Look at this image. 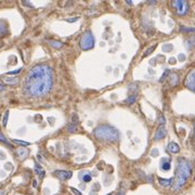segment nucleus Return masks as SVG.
<instances>
[{"mask_svg":"<svg viewBox=\"0 0 195 195\" xmlns=\"http://www.w3.org/2000/svg\"><path fill=\"white\" fill-rule=\"evenodd\" d=\"M135 95H130L129 99H128V100H126L125 102L129 104V103H133V102H135Z\"/></svg>","mask_w":195,"mask_h":195,"instance_id":"25","label":"nucleus"},{"mask_svg":"<svg viewBox=\"0 0 195 195\" xmlns=\"http://www.w3.org/2000/svg\"><path fill=\"white\" fill-rule=\"evenodd\" d=\"M180 30H181V32H195V28H193V27H191V28H187V27L181 26Z\"/></svg>","mask_w":195,"mask_h":195,"instance_id":"20","label":"nucleus"},{"mask_svg":"<svg viewBox=\"0 0 195 195\" xmlns=\"http://www.w3.org/2000/svg\"><path fill=\"white\" fill-rule=\"evenodd\" d=\"M3 81H5V84H9V85L17 84V79L16 78H9V77H5V78H3Z\"/></svg>","mask_w":195,"mask_h":195,"instance_id":"15","label":"nucleus"},{"mask_svg":"<svg viewBox=\"0 0 195 195\" xmlns=\"http://www.w3.org/2000/svg\"><path fill=\"white\" fill-rule=\"evenodd\" d=\"M0 195H3V191H0Z\"/></svg>","mask_w":195,"mask_h":195,"instance_id":"35","label":"nucleus"},{"mask_svg":"<svg viewBox=\"0 0 195 195\" xmlns=\"http://www.w3.org/2000/svg\"><path fill=\"white\" fill-rule=\"evenodd\" d=\"M158 122L160 124V126H164L165 125V118L162 116V115H159V118H158Z\"/></svg>","mask_w":195,"mask_h":195,"instance_id":"26","label":"nucleus"},{"mask_svg":"<svg viewBox=\"0 0 195 195\" xmlns=\"http://www.w3.org/2000/svg\"><path fill=\"white\" fill-rule=\"evenodd\" d=\"M108 195H111V194H108Z\"/></svg>","mask_w":195,"mask_h":195,"instance_id":"36","label":"nucleus"},{"mask_svg":"<svg viewBox=\"0 0 195 195\" xmlns=\"http://www.w3.org/2000/svg\"><path fill=\"white\" fill-rule=\"evenodd\" d=\"M155 48H156V46H155V45H154V46H153V47H151V48H150V49H147V50H146V51L144 52L143 57H146V55H149V54L151 53V52L154 51V49H155Z\"/></svg>","mask_w":195,"mask_h":195,"instance_id":"23","label":"nucleus"},{"mask_svg":"<svg viewBox=\"0 0 195 195\" xmlns=\"http://www.w3.org/2000/svg\"><path fill=\"white\" fill-rule=\"evenodd\" d=\"M158 182L162 187H169L172 182V179H162V178H158Z\"/></svg>","mask_w":195,"mask_h":195,"instance_id":"11","label":"nucleus"},{"mask_svg":"<svg viewBox=\"0 0 195 195\" xmlns=\"http://www.w3.org/2000/svg\"><path fill=\"white\" fill-rule=\"evenodd\" d=\"M184 85L189 90L195 92V70H191L187 75L185 80H184Z\"/></svg>","mask_w":195,"mask_h":195,"instance_id":"6","label":"nucleus"},{"mask_svg":"<svg viewBox=\"0 0 195 195\" xmlns=\"http://www.w3.org/2000/svg\"><path fill=\"white\" fill-rule=\"evenodd\" d=\"M48 43L51 47H53V48H55V49L62 48V46H63V43L61 42V41H57V40H48Z\"/></svg>","mask_w":195,"mask_h":195,"instance_id":"12","label":"nucleus"},{"mask_svg":"<svg viewBox=\"0 0 195 195\" xmlns=\"http://www.w3.org/2000/svg\"><path fill=\"white\" fill-rule=\"evenodd\" d=\"M193 135H195V122H194V132H193Z\"/></svg>","mask_w":195,"mask_h":195,"instance_id":"34","label":"nucleus"},{"mask_svg":"<svg viewBox=\"0 0 195 195\" xmlns=\"http://www.w3.org/2000/svg\"><path fill=\"white\" fill-rule=\"evenodd\" d=\"M79 46L82 50H89L94 46V38L92 36V32L90 30H87L81 36V39L79 40Z\"/></svg>","mask_w":195,"mask_h":195,"instance_id":"4","label":"nucleus"},{"mask_svg":"<svg viewBox=\"0 0 195 195\" xmlns=\"http://www.w3.org/2000/svg\"><path fill=\"white\" fill-rule=\"evenodd\" d=\"M93 135L101 141H116L118 139V131L110 125H101L93 131Z\"/></svg>","mask_w":195,"mask_h":195,"instance_id":"3","label":"nucleus"},{"mask_svg":"<svg viewBox=\"0 0 195 195\" xmlns=\"http://www.w3.org/2000/svg\"><path fill=\"white\" fill-rule=\"evenodd\" d=\"M3 89H5V88L2 87V85L0 84V91H3Z\"/></svg>","mask_w":195,"mask_h":195,"instance_id":"32","label":"nucleus"},{"mask_svg":"<svg viewBox=\"0 0 195 195\" xmlns=\"http://www.w3.org/2000/svg\"><path fill=\"white\" fill-rule=\"evenodd\" d=\"M0 141H1V142H3V143H5L8 146H11L10 144L8 143V141H7V139H5V137H3V135H2L1 132H0Z\"/></svg>","mask_w":195,"mask_h":195,"instance_id":"24","label":"nucleus"},{"mask_svg":"<svg viewBox=\"0 0 195 195\" xmlns=\"http://www.w3.org/2000/svg\"><path fill=\"white\" fill-rule=\"evenodd\" d=\"M16 153H17V155H19L20 157H21V158H25V157H26V155L28 154V151H27L26 149H20V150H17V152H16Z\"/></svg>","mask_w":195,"mask_h":195,"instance_id":"16","label":"nucleus"},{"mask_svg":"<svg viewBox=\"0 0 195 195\" xmlns=\"http://www.w3.org/2000/svg\"><path fill=\"white\" fill-rule=\"evenodd\" d=\"M70 191H72V192H73L74 194H76V195H82L80 192H79V191H77L75 187H70Z\"/></svg>","mask_w":195,"mask_h":195,"instance_id":"28","label":"nucleus"},{"mask_svg":"<svg viewBox=\"0 0 195 195\" xmlns=\"http://www.w3.org/2000/svg\"><path fill=\"white\" fill-rule=\"evenodd\" d=\"M168 74H169V70H165V73H164V75H162V78H160V81L164 80V79H165V77L168 75Z\"/></svg>","mask_w":195,"mask_h":195,"instance_id":"29","label":"nucleus"},{"mask_svg":"<svg viewBox=\"0 0 195 195\" xmlns=\"http://www.w3.org/2000/svg\"><path fill=\"white\" fill-rule=\"evenodd\" d=\"M167 135V129L165 128V126H160L158 127V129L156 130V132L154 135V140H160V139L165 138Z\"/></svg>","mask_w":195,"mask_h":195,"instance_id":"8","label":"nucleus"},{"mask_svg":"<svg viewBox=\"0 0 195 195\" xmlns=\"http://www.w3.org/2000/svg\"><path fill=\"white\" fill-rule=\"evenodd\" d=\"M171 7L176 10V13L179 15H183L187 13L189 10V3L187 1H182V0H176L171 2Z\"/></svg>","mask_w":195,"mask_h":195,"instance_id":"5","label":"nucleus"},{"mask_svg":"<svg viewBox=\"0 0 195 195\" xmlns=\"http://www.w3.org/2000/svg\"><path fill=\"white\" fill-rule=\"evenodd\" d=\"M160 168H162V170H169V169H170V162H165V160H162Z\"/></svg>","mask_w":195,"mask_h":195,"instance_id":"17","label":"nucleus"},{"mask_svg":"<svg viewBox=\"0 0 195 195\" xmlns=\"http://www.w3.org/2000/svg\"><path fill=\"white\" fill-rule=\"evenodd\" d=\"M21 70L22 68H19V70H13V72H9V75H13V74H17V73H20L21 72Z\"/></svg>","mask_w":195,"mask_h":195,"instance_id":"30","label":"nucleus"},{"mask_svg":"<svg viewBox=\"0 0 195 195\" xmlns=\"http://www.w3.org/2000/svg\"><path fill=\"white\" fill-rule=\"evenodd\" d=\"M52 87V70L47 64L35 65L27 73L24 80V91L30 97H42Z\"/></svg>","mask_w":195,"mask_h":195,"instance_id":"1","label":"nucleus"},{"mask_svg":"<svg viewBox=\"0 0 195 195\" xmlns=\"http://www.w3.org/2000/svg\"><path fill=\"white\" fill-rule=\"evenodd\" d=\"M79 178L82 179V181H84V182H90V181H91V176H90V173L81 175V176H79Z\"/></svg>","mask_w":195,"mask_h":195,"instance_id":"19","label":"nucleus"},{"mask_svg":"<svg viewBox=\"0 0 195 195\" xmlns=\"http://www.w3.org/2000/svg\"><path fill=\"white\" fill-rule=\"evenodd\" d=\"M8 118H9V111H5V116H3V120H2V124L3 126H7V122H8Z\"/></svg>","mask_w":195,"mask_h":195,"instance_id":"21","label":"nucleus"},{"mask_svg":"<svg viewBox=\"0 0 195 195\" xmlns=\"http://www.w3.org/2000/svg\"><path fill=\"white\" fill-rule=\"evenodd\" d=\"M8 29H7V25L3 21L0 20V37H3L5 35H7Z\"/></svg>","mask_w":195,"mask_h":195,"instance_id":"10","label":"nucleus"},{"mask_svg":"<svg viewBox=\"0 0 195 195\" xmlns=\"http://www.w3.org/2000/svg\"><path fill=\"white\" fill-rule=\"evenodd\" d=\"M170 63L172 64V63H175V59H170Z\"/></svg>","mask_w":195,"mask_h":195,"instance_id":"33","label":"nucleus"},{"mask_svg":"<svg viewBox=\"0 0 195 195\" xmlns=\"http://www.w3.org/2000/svg\"><path fill=\"white\" fill-rule=\"evenodd\" d=\"M54 175H55V177H57V178L60 179V180H63V181H65V180H68L70 178H72V171H67V170H57L54 171Z\"/></svg>","mask_w":195,"mask_h":195,"instance_id":"7","label":"nucleus"},{"mask_svg":"<svg viewBox=\"0 0 195 195\" xmlns=\"http://www.w3.org/2000/svg\"><path fill=\"white\" fill-rule=\"evenodd\" d=\"M162 49H164V51H170L171 49H172V46H171V45H169V46H164L162 47Z\"/></svg>","mask_w":195,"mask_h":195,"instance_id":"27","label":"nucleus"},{"mask_svg":"<svg viewBox=\"0 0 195 195\" xmlns=\"http://www.w3.org/2000/svg\"><path fill=\"white\" fill-rule=\"evenodd\" d=\"M13 142H14V143H16V144H20V145H29V143H28V142H25V141L16 140V139H14Z\"/></svg>","mask_w":195,"mask_h":195,"instance_id":"22","label":"nucleus"},{"mask_svg":"<svg viewBox=\"0 0 195 195\" xmlns=\"http://www.w3.org/2000/svg\"><path fill=\"white\" fill-rule=\"evenodd\" d=\"M35 172L37 173V175H39V177H40V178H43V176H45V171L41 169V167L39 165H36Z\"/></svg>","mask_w":195,"mask_h":195,"instance_id":"18","label":"nucleus"},{"mask_svg":"<svg viewBox=\"0 0 195 195\" xmlns=\"http://www.w3.org/2000/svg\"><path fill=\"white\" fill-rule=\"evenodd\" d=\"M124 193H125V191H122H122H120V192H119L117 195H124Z\"/></svg>","mask_w":195,"mask_h":195,"instance_id":"31","label":"nucleus"},{"mask_svg":"<svg viewBox=\"0 0 195 195\" xmlns=\"http://www.w3.org/2000/svg\"><path fill=\"white\" fill-rule=\"evenodd\" d=\"M169 81H170V85L172 87L176 86L179 81V76L177 75V74H172V75L170 76V78H169Z\"/></svg>","mask_w":195,"mask_h":195,"instance_id":"13","label":"nucleus"},{"mask_svg":"<svg viewBox=\"0 0 195 195\" xmlns=\"http://www.w3.org/2000/svg\"><path fill=\"white\" fill-rule=\"evenodd\" d=\"M191 171H192V167L189 160L183 157L178 158L176 166V175H175V180L172 184L173 191H178L183 187L184 183L187 181L189 177L191 176Z\"/></svg>","mask_w":195,"mask_h":195,"instance_id":"2","label":"nucleus"},{"mask_svg":"<svg viewBox=\"0 0 195 195\" xmlns=\"http://www.w3.org/2000/svg\"><path fill=\"white\" fill-rule=\"evenodd\" d=\"M185 45H187V49L194 48L195 47V37H192V38H190V39H187V40L185 41Z\"/></svg>","mask_w":195,"mask_h":195,"instance_id":"14","label":"nucleus"},{"mask_svg":"<svg viewBox=\"0 0 195 195\" xmlns=\"http://www.w3.org/2000/svg\"><path fill=\"white\" fill-rule=\"evenodd\" d=\"M167 150L170 153H179L180 151V146L176 143V142H169L168 143V146H167Z\"/></svg>","mask_w":195,"mask_h":195,"instance_id":"9","label":"nucleus"}]
</instances>
